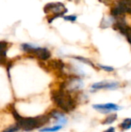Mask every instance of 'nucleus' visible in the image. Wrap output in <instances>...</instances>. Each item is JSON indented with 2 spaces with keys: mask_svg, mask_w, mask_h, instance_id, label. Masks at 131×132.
I'll list each match as a JSON object with an SVG mask.
<instances>
[{
  "mask_svg": "<svg viewBox=\"0 0 131 132\" xmlns=\"http://www.w3.org/2000/svg\"><path fill=\"white\" fill-rule=\"evenodd\" d=\"M12 114L16 121V123H18L21 127V129L26 132L44 128V126L50 123L51 121V118L48 114L36 117H22L18 113L14 107V104L12 108Z\"/></svg>",
  "mask_w": 131,
  "mask_h": 132,
  "instance_id": "1",
  "label": "nucleus"
},
{
  "mask_svg": "<svg viewBox=\"0 0 131 132\" xmlns=\"http://www.w3.org/2000/svg\"><path fill=\"white\" fill-rule=\"evenodd\" d=\"M51 99L55 105L65 113L74 111L79 104L76 97H74L72 94L60 88L51 91Z\"/></svg>",
  "mask_w": 131,
  "mask_h": 132,
  "instance_id": "2",
  "label": "nucleus"
},
{
  "mask_svg": "<svg viewBox=\"0 0 131 132\" xmlns=\"http://www.w3.org/2000/svg\"><path fill=\"white\" fill-rule=\"evenodd\" d=\"M84 87V83L80 77L73 75L68 77L65 81L59 84L60 89H63L70 94H76L81 91Z\"/></svg>",
  "mask_w": 131,
  "mask_h": 132,
  "instance_id": "3",
  "label": "nucleus"
},
{
  "mask_svg": "<svg viewBox=\"0 0 131 132\" xmlns=\"http://www.w3.org/2000/svg\"><path fill=\"white\" fill-rule=\"evenodd\" d=\"M44 12L46 13H52L53 15L49 19V22L51 23L54 19L63 16L67 12V9L65 7L64 4L61 2H51L46 5L44 7Z\"/></svg>",
  "mask_w": 131,
  "mask_h": 132,
  "instance_id": "4",
  "label": "nucleus"
},
{
  "mask_svg": "<svg viewBox=\"0 0 131 132\" xmlns=\"http://www.w3.org/2000/svg\"><path fill=\"white\" fill-rule=\"evenodd\" d=\"M22 47L24 51L35 55L38 59H39L41 60H47L51 56V53L46 48L36 47V46H34L32 45H30L28 43L22 44Z\"/></svg>",
  "mask_w": 131,
  "mask_h": 132,
  "instance_id": "5",
  "label": "nucleus"
},
{
  "mask_svg": "<svg viewBox=\"0 0 131 132\" xmlns=\"http://www.w3.org/2000/svg\"><path fill=\"white\" fill-rule=\"evenodd\" d=\"M120 87V83L117 81L112 80H103L93 84L90 86V91L96 92L101 90H114Z\"/></svg>",
  "mask_w": 131,
  "mask_h": 132,
  "instance_id": "6",
  "label": "nucleus"
},
{
  "mask_svg": "<svg viewBox=\"0 0 131 132\" xmlns=\"http://www.w3.org/2000/svg\"><path fill=\"white\" fill-rule=\"evenodd\" d=\"M92 107L95 111L103 114H109L110 113H115L123 109V107L114 103L96 104H93Z\"/></svg>",
  "mask_w": 131,
  "mask_h": 132,
  "instance_id": "7",
  "label": "nucleus"
},
{
  "mask_svg": "<svg viewBox=\"0 0 131 132\" xmlns=\"http://www.w3.org/2000/svg\"><path fill=\"white\" fill-rule=\"evenodd\" d=\"M48 114L49 115L51 120L54 121L55 125L64 126L68 123V118L65 114V112L62 111L61 110L53 109L48 113Z\"/></svg>",
  "mask_w": 131,
  "mask_h": 132,
  "instance_id": "8",
  "label": "nucleus"
},
{
  "mask_svg": "<svg viewBox=\"0 0 131 132\" xmlns=\"http://www.w3.org/2000/svg\"><path fill=\"white\" fill-rule=\"evenodd\" d=\"M117 119H118V115L116 112L110 113L107 116H106V118L102 120L101 124L103 125H110L113 124L114 122H116V121Z\"/></svg>",
  "mask_w": 131,
  "mask_h": 132,
  "instance_id": "9",
  "label": "nucleus"
},
{
  "mask_svg": "<svg viewBox=\"0 0 131 132\" xmlns=\"http://www.w3.org/2000/svg\"><path fill=\"white\" fill-rule=\"evenodd\" d=\"M118 128L120 131L122 132L127 131L131 129V118H124L118 125Z\"/></svg>",
  "mask_w": 131,
  "mask_h": 132,
  "instance_id": "10",
  "label": "nucleus"
},
{
  "mask_svg": "<svg viewBox=\"0 0 131 132\" xmlns=\"http://www.w3.org/2000/svg\"><path fill=\"white\" fill-rule=\"evenodd\" d=\"M7 52V43L0 42V64L3 63L6 58Z\"/></svg>",
  "mask_w": 131,
  "mask_h": 132,
  "instance_id": "11",
  "label": "nucleus"
},
{
  "mask_svg": "<svg viewBox=\"0 0 131 132\" xmlns=\"http://www.w3.org/2000/svg\"><path fill=\"white\" fill-rule=\"evenodd\" d=\"M63 125H55L51 127H45L39 129L40 132H57L60 131L61 129H63Z\"/></svg>",
  "mask_w": 131,
  "mask_h": 132,
  "instance_id": "12",
  "label": "nucleus"
},
{
  "mask_svg": "<svg viewBox=\"0 0 131 132\" xmlns=\"http://www.w3.org/2000/svg\"><path fill=\"white\" fill-rule=\"evenodd\" d=\"M20 130H22L21 127L19 125L18 123L15 122V124H14V125L9 126L8 128H7L5 130L3 131V132H18Z\"/></svg>",
  "mask_w": 131,
  "mask_h": 132,
  "instance_id": "13",
  "label": "nucleus"
},
{
  "mask_svg": "<svg viewBox=\"0 0 131 132\" xmlns=\"http://www.w3.org/2000/svg\"><path fill=\"white\" fill-rule=\"evenodd\" d=\"M73 58L76 59V60H78L79 61H80V62H82V63H86V64H87V65L91 66L92 67H95V65L93 64V63L91 62L90 60H88V59H86V58H84V57H82V56H74Z\"/></svg>",
  "mask_w": 131,
  "mask_h": 132,
  "instance_id": "14",
  "label": "nucleus"
},
{
  "mask_svg": "<svg viewBox=\"0 0 131 132\" xmlns=\"http://www.w3.org/2000/svg\"><path fill=\"white\" fill-rule=\"evenodd\" d=\"M99 67L107 72H113L114 70V68L112 67H109V66H105V65H102V64H99Z\"/></svg>",
  "mask_w": 131,
  "mask_h": 132,
  "instance_id": "15",
  "label": "nucleus"
},
{
  "mask_svg": "<svg viewBox=\"0 0 131 132\" xmlns=\"http://www.w3.org/2000/svg\"><path fill=\"white\" fill-rule=\"evenodd\" d=\"M76 15H66V16H64L63 19L66 21H70V22H75L76 20Z\"/></svg>",
  "mask_w": 131,
  "mask_h": 132,
  "instance_id": "16",
  "label": "nucleus"
},
{
  "mask_svg": "<svg viewBox=\"0 0 131 132\" xmlns=\"http://www.w3.org/2000/svg\"><path fill=\"white\" fill-rule=\"evenodd\" d=\"M103 132H116V128L114 127H110Z\"/></svg>",
  "mask_w": 131,
  "mask_h": 132,
  "instance_id": "17",
  "label": "nucleus"
},
{
  "mask_svg": "<svg viewBox=\"0 0 131 132\" xmlns=\"http://www.w3.org/2000/svg\"><path fill=\"white\" fill-rule=\"evenodd\" d=\"M129 1H131V0H129Z\"/></svg>",
  "mask_w": 131,
  "mask_h": 132,
  "instance_id": "18",
  "label": "nucleus"
}]
</instances>
